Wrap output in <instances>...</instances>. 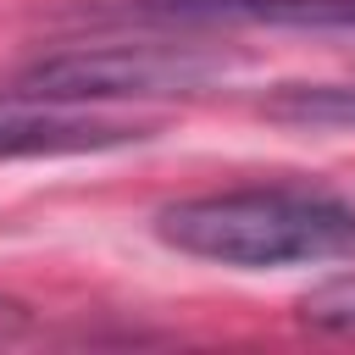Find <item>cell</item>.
I'll list each match as a JSON object with an SVG mask.
<instances>
[{"mask_svg":"<svg viewBox=\"0 0 355 355\" xmlns=\"http://www.w3.org/2000/svg\"><path fill=\"white\" fill-rule=\"evenodd\" d=\"M155 239L239 272L322 266V261H355V205L327 189L255 183L161 205Z\"/></svg>","mask_w":355,"mask_h":355,"instance_id":"cell-1","label":"cell"},{"mask_svg":"<svg viewBox=\"0 0 355 355\" xmlns=\"http://www.w3.org/2000/svg\"><path fill=\"white\" fill-rule=\"evenodd\" d=\"M150 139V122H128L94 105H61V100H28L0 83V161L22 155H83V150H116Z\"/></svg>","mask_w":355,"mask_h":355,"instance_id":"cell-4","label":"cell"},{"mask_svg":"<svg viewBox=\"0 0 355 355\" xmlns=\"http://www.w3.org/2000/svg\"><path fill=\"white\" fill-rule=\"evenodd\" d=\"M211 78V61L194 50H166V44H72L55 55L28 61L22 72L6 78V89L28 100H61V105H100V100H144V94H183Z\"/></svg>","mask_w":355,"mask_h":355,"instance_id":"cell-2","label":"cell"},{"mask_svg":"<svg viewBox=\"0 0 355 355\" xmlns=\"http://www.w3.org/2000/svg\"><path fill=\"white\" fill-rule=\"evenodd\" d=\"M300 316L322 333H338V338H355V277H333L322 288H311L300 300Z\"/></svg>","mask_w":355,"mask_h":355,"instance_id":"cell-6","label":"cell"},{"mask_svg":"<svg viewBox=\"0 0 355 355\" xmlns=\"http://www.w3.org/2000/svg\"><path fill=\"white\" fill-rule=\"evenodd\" d=\"M33 333V316H28V305H17V300H0V344H17V338H28Z\"/></svg>","mask_w":355,"mask_h":355,"instance_id":"cell-7","label":"cell"},{"mask_svg":"<svg viewBox=\"0 0 355 355\" xmlns=\"http://www.w3.org/2000/svg\"><path fill=\"white\" fill-rule=\"evenodd\" d=\"M277 122H316V128H355V89L349 83H288L266 105Z\"/></svg>","mask_w":355,"mask_h":355,"instance_id":"cell-5","label":"cell"},{"mask_svg":"<svg viewBox=\"0 0 355 355\" xmlns=\"http://www.w3.org/2000/svg\"><path fill=\"white\" fill-rule=\"evenodd\" d=\"M78 17L139 28H355V0H111Z\"/></svg>","mask_w":355,"mask_h":355,"instance_id":"cell-3","label":"cell"}]
</instances>
